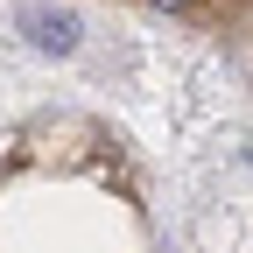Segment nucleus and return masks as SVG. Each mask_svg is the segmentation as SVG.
Segmentation results:
<instances>
[{"label":"nucleus","instance_id":"nucleus-1","mask_svg":"<svg viewBox=\"0 0 253 253\" xmlns=\"http://www.w3.org/2000/svg\"><path fill=\"white\" fill-rule=\"evenodd\" d=\"M21 28H28L36 49H56V56L78 49V14L71 7H21Z\"/></svg>","mask_w":253,"mask_h":253},{"label":"nucleus","instance_id":"nucleus-2","mask_svg":"<svg viewBox=\"0 0 253 253\" xmlns=\"http://www.w3.org/2000/svg\"><path fill=\"white\" fill-rule=\"evenodd\" d=\"M169 7H183V0H169Z\"/></svg>","mask_w":253,"mask_h":253}]
</instances>
